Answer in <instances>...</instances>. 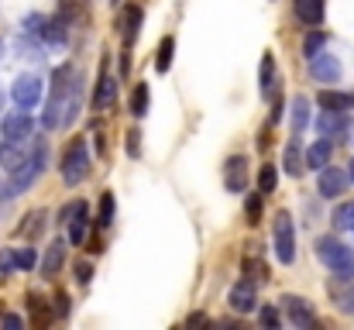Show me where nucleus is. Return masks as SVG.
<instances>
[{"label": "nucleus", "instance_id": "4468645a", "mask_svg": "<svg viewBox=\"0 0 354 330\" xmlns=\"http://www.w3.org/2000/svg\"><path fill=\"white\" fill-rule=\"evenodd\" d=\"M258 80H261V97H265V100H275V97H279V69H275V55H272V52L261 55Z\"/></svg>", "mask_w": 354, "mask_h": 330}, {"label": "nucleus", "instance_id": "37998d69", "mask_svg": "<svg viewBox=\"0 0 354 330\" xmlns=\"http://www.w3.org/2000/svg\"><path fill=\"white\" fill-rule=\"evenodd\" d=\"M114 3H118V0H114Z\"/></svg>", "mask_w": 354, "mask_h": 330}, {"label": "nucleus", "instance_id": "b1692460", "mask_svg": "<svg viewBox=\"0 0 354 330\" xmlns=\"http://www.w3.org/2000/svg\"><path fill=\"white\" fill-rule=\"evenodd\" d=\"M141 7L138 3H131L127 7V14H124V45H134V38H138V31H141Z\"/></svg>", "mask_w": 354, "mask_h": 330}, {"label": "nucleus", "instance_id": "0eeeda50", "mask_svg": "<svg viewBox=\"0 0 354 330\" xmlns=\"http://www.w3.org/2000/svg\"><path fill=\"white\" fill-rule=\"evenodd\" d=\"M317 193H320L324 200H337L341 193H348V172L327 162V165L320 169V176H317Z\"/></svg>", "mask_w": 354, "mask_h": 330}, {"label": "nucleus", "instance_id": "ddd939ff", "mask_svg": "<svg viewBox=\"0 0 354 330\" xmlns=\"http://www.w3.org/2000/svg\"><path fill=\"white\" fill-rule=\"evenodd\" d=\"M327 296H330V303L341 313L354 317V279H334V282H327Z\"/></svg>", "mask_w": 354, "mask_h": 330}, {"label": "nucleus", "instance_id": "79ce46f5", "mask_svg": "<svg viewBox=\"0 0 354 330\" xmlns=\"http://www.w3.org/2000/svg\"><path fill=\"white\" fill-rule=\"evenodd\" d=\"M348 172H351V179H354V158H351V169H348Z\"/></svg>", "mask_w": 354, "mask_h": 330}, {"label": "nucleus", "instance_id": "7ed1b4c3", "mask_svg": "<svg viewBox=\"0 0 354 330\" xmlns=\"http://www.w3.org/2000/svg\"><path fill=\"white\" fill-rule=\"evenodd\" d=\"M86 176H90L86 141H83V138H73L69 148H66V155H62V183H66V186H80Z\"/></svg>", "mask_w": 354, "mask_h": 330}, {"label": "nucleus", "instance_id": "f03ea898", "mask_svg": "<svg viewBox=\"0 0 354 330\" xmlns=\"http://www.w3.org/2000/svg\"><path fill=\"white\" fill-rule=\"evenodd\" d=\"M317 258L337 275V279H354V251L337 241V237H317Z\"/></svg>", "mask_w": 354, "mask_h": 330}, {"label": "nucleus", "instance_id": "c756f323", "mask_svg": "<svg viewBox=\"0 0 354 330\" xmlns=\"http://www.w3.org/2000/svg\"><path fill=\"white\" fill-rule=\"evenodd\" d=\"M38 265V255H35V248H21V251H14V268H24V272H31Z\"/></svg>", "mask_w": 354, "mask_h": 330}, {"label": "nucleus", "instance_id": "412c9836", "mask_svg": "<svg viewBox=\"0 0 354 330\" xmlns=\"http://www.w3.org/2000/svg\"><path fill=\"white\" fill-rule=\"evenodd\" d=\"M317 104H320V110H351L354 107V93H341V90H320Z\"/></svg>", "mask_w": 354, "mask_h": 330}, {"label": "nucleus", "instance_id": "ea45409f", "mask_svg": "<svg viewBox=\"0 0 354 330\" xmlns=\"http://www.w3.org/2000/svg\"><path fill=\"white\" fill-rule=\"evenodd\" d=\"M138 138H141V134H138V131H131V134H127V141H124V148H127L131 155H138V152H141V145H138Z\"/></svg>", "mask_w": 354, "mask_h": 330}, {"label": "nucleus", "instance_id": "423d86ee", "mask_svg": "<svg viewBox=\"0 0 354 330\" xmlns=\"http://www.w3.org/2000/svg\"><path fill=\"white\" fill-rule=\"evenodd\" d=\"M31 35H38L45 45H66V21L62 17H28L24 21Z\"/></svg>", "mask_w": 354, "mask_h": 330}, {"label": "nucleus", "instance_id": "f704fd0d", "mask_svg": "<svg viewBox=\"0 0 354 330\" xmlns=\"http://www.w3.org/2000/svg\"><path fill=\"white\" fill-rule=\"evenodd\" d=\"M258 324H261V327H282V317H279L275 306H265V310L258 313Z\"/></svg>", "mask_w": 354, "mask_h": 330}, {"label": "nucleus", "instance_id": "f3484780", "mask_svg": "<svg viewBox=\"0 0 354 330\" xmlns=\"http://www.w3.org/2000/svg\"><path fill=\"white\" fill-rule=\"evenodd\" d=\"M292 10H296V17H299L306 28H317V24H324L327 0H292Z\"/></svg>", "mask_w": 354, "mask_h": 330}, {"label": "nucleus", "instance_id": "393cba45", "mask_svg": "<svg viewBox=\"0 0 354 330\" xmlns=\"http://www.w3.org/2000/svg\"><path fill=\"white\" fill-rule=\"evenodd\" d=\"M172 52H176V38L165 35V38L158 42V59H155V69H158V73H169V69H172Z\"/></svg>", "mask_w": 354, "mask_h": 330}, {"label": "nucleus", "instance_id": "aec40b11", "mask_svg": "<svg viewBox=\"0 0 354 330\" xmlns=\"http://www.w3.org/2000/svg\"><path fill=\"white\" fill-rule=\"evenodd\" d=\"M62 262H66V241L59 237V241H52V244L45 248V258H41V272H45V275H55V272L62 268Z\"/></svg>", "mask_w": 354, "mask_h": 330}, {"label": "nucleus", "instance_id": "c85d7f7f", "mask_svg": "<svg viewBox=\"0 0 354 330\" xmlns=\"http://www.w3.org/2000/svg\"><path fill=\"white\" fill-rule=\"evenodd\" d=\"M131 113H134V117H145V113H148V86H145V83H138L134 93H131Z\"/></svg>", "mask_w": 354, "mask_h": 330}, {"label": "nucleus", "instance_id": "cd10ccee", "mask_svg": "<svg viewBox=\"0 0 354 330\" xmlns=\"http://www.w3.org/2000/svg\"><path fill=\"white\" fill-rule=\"evenodd\" d=\"M334 227H337V230H354V200L341 203V207L334 210Z\"/></svg>", "mask_w": 354, "mask_h": 330}, {"label": "nucleus", "instance_id": "20e7f679", "mask_svg": "<svg viewBox=\"0 0 354 330\" xmlns=\"http://www.w3.org/2000/svg\"><path fill=\"white\" fill-rule=\"evenodd\" d=\"M272 237H275V258H279L282 265H292V262H296V227H292V217H289L286 210L275 214Z\"/></svg>", "mask_w": 354, "mask_h": 330}, {"label": "nucleus", "instance_id": "6e6552de", "mask_svg": "<svg viewBox=\"0 0 354 330\" xmlns=\"http://www.w3.org/2000/svg\"><path fill=\"white\" fill-rule=\"evenodd\" d=\"M10 100L17 110H31L41 100V80L38 76H17L10 86Z\"/></svg>", "mask_w": 354, "mask_h": 330}, {"label": "nucleus", "instance_id": "4c0bfd02", "mask_svg": "<svg viewBox=\"0 0 354 330\" xmlns=\"http://www.w3.org/2000/svg\"><path fill=\"white\" fill-rule=\"evenodd\" d=\"M76 279H80V286H86V282L93 279V265H90V262H80V265H76Z\"/></svg>", "mask_w": 354, "mask_h": 330}, {"label": "nucleus", "instance_id": "58836bf2", "mask_svg": "<svg viewBox=\"0 0 354 330\" xmlns=\"http://www.w3.org/2000/svg\"><path fill=\"white\" fill-rule=\"evenodd\" d=\"M38 227H41V214H28L24 223H21V234H35Z\"/></svg>", "mask_w": 354, "mask_h": 330}, {"label": "nucleus", "instance_id": "9b49d317", "mask_svg": "<svg viewBox=\"0 0 354 330\" xmlns=\"http://www.w3.org/2000/svg\"><path fill=\"white\" fill-rule=\"evenodd\" d=\"M227 303H231L234 313H254V306H258V289H254V282H251V279L234 282L231 293H227Z\"/></svg>", "mask_w": 354, "mask_h": 330}, {"label": "nucleus", "instance_id": "7c9ffc66", "mask_svg": "<svg viewBox=\"0 0 354 330\" xmlns=\"http://www.w3.org/2000/svg\"><path fill=\"white\" fill-rule=\"evenodd\" d=\"M100 227H111L114 223V193H104L100 196V217H97Z\"/></svg>", "mask_w": 354, "mask_h": 330}, {"label": "nucleus", "instance_id": "2eb2a0df", "mask_svg": "<svg viewBox=\"0 0 354 330\" xmlns=\"http://www.w3.org/2000/svg\"><path fill=\"white\" fill-rule=\"evenodd\" d=\"M224 186H227V193H244V186H248V158L244 155L227 158V165H224Z\"/></svg>", "mask_w": 354, "mask_h": 330}, {"label": "nucleus", "instance_id": "a878e982", "mask_svg": "<svg viewBox=\"0 0 354 330\" xmlns=\"http://www.w3.org/2000/svg\"><path fill=\"white\" fill-rule=\"evenodd\" d=\"M310 124V100L306 97H292V134H299Z\"/></svg>", "mask_w": 354, "mask_h": 330}, {"label": "nucleus", "instance_id": "39448f33", "mask_svg": "<svg viewBox=\"0 0 354 330\" xmlns=\"http://www.w3.org/2000/svg\"><path fill=\"white\" fill-rule=\"evenodd\" d=\"M317 131L327 141H348V134H351V113L348 110H320Z\"/></svg>", "mask_w": 354, "mask_h": 330}, {"label": "nucleus", "instance_id": "f257e3e1", "mask_svg": "<svg viewBox=\"0 0 354 330\" xmlns=\"http://www.w3.org/2000/svg\"><path fill=\"white\" fill-rule=\"evenodd\" d=\"M45 162H48V148L38 141L31 152H28V158L17 165V169H10V179H7V186H3V200H10V196H17V193H24L38 176H41V169H45Z\"/></svg>", "mask_w": 354, "mask_h": 330}, {"label": "nucleus", "instance_id": "473e14b6", "mask_svg": "<svg viewBox=\"0 0 354 330\" xmlns=\"http://www.w3.org/2000/svg\"><path fill=\"white\" fill-rule=\"evenodd\" d=\"M324 45H327V35H324V31H313V35H310V38L303 42V55L310 59V55H317V52H320Z\"/></svg>", "mask_w": 354, "mask_h": 330}, {"label": "nucleus", "instance_id": "bb28decb", "mask_svg": "<svg viewBox=\"0 0 354 330\" xmlns=\"http://www.w3.org/2000/svg\"><path fill=\"white\" fill-rule=\"evenodd\" d=\"M275 186H279V172H275V165H261V172H258V190H261V196H268V193H275Z\"/></svg>", "mask_w": 354, "mask_h": 330}, {"label": "nucleus", "instance_id": "dca6fc26", "mask_svg": "<svg viewBox=\"0 0 354 330\" xmlns=\"http://www.w3.org/2000/svg\"><path fill=\"white\" fill-rule=\"evenodd\" d=\"M330 155H334V141H327V138H317L306 152H303V165L306 169H313V172H320L327 162H330Z\"/></svg>", "mask_w": 354, "mask_h": 330}, {"label": "nucleus", "instance_id": "2f4dec72", "mask_svg": "<svg viewBox=\"0 0 354 330\" xmlns=\"http://www.w3.org/2000/svg\"><path fill=\"white\" fill-rule=\"evenodd\" d=\"M261 200H265L261 193H251V196H248V203H244L248 223H258V220H261Z\"/></svg>", "mask_w": 354, "mask_h": 330}, {"label": "nucleus", "instance_id": "9d476101", "mask_svg": "<svg viewBox=\"0 0 354 330\" xmlns=\"http://www.w3.org/2000/svg\"><path fill=\"white\" fill-rule=\"evenodd\" d=\"M306 62H310V76H313V83H327V86H330V83L341 80V62H337L334 55H327L324 48H320L317 55H310Z\"/></svg>", "mask_w": 354, "mask_h": 330}, {"label": "nucleus", "instance_id": "c9c22d12", "mask_svg": "<svg viewBox=\"0 0 354 330\" xmlns=\"http://www.w3.org/2000/svg\"><path fill=\"white\" fill-rule=\"evenodd\" d=\"M10 268H14V251H10V248H3V251H0V279H7V275H10Z\"/></svg>", "mask_w": 354, "mask_h": 330}, {"label": "nucleus", "instance_id": "e433bc0d", "mask_svg": "<svg viewBox=\"0 0 354 330\" xmlns=\"http://www.w3.org/2000/svg\"><path fill=\"white\" fill-rule=\"evenodd\" d=\"M0 327L3 330H21L24 327V317H17V313H3V317H0Z\"/></svg>", "mask_w": 354, "mask_h": 330}, {"label": "nucleus", "instance_id": "1a4fd4ad", "mask_svg": "<svg viewBox=\"0 0 354 330\" xmlns=\"http://www.w3.org/2000/svg\"><path fill=\"white\" fill-rule=\"evenodd\" d=\"M282 310H286V320L292 327H317V310L310 300L303 296H282Z\"/></svg>", "mask_w": 354, "mask_h": 330}, {"label": "nucleus", "instance_id": "f8f14e48", "mask_svg": "<svg viewBox=\"0 0 354 330\" xmlns=\"http://www.w3.org/2000/svg\"><path fill=\"white\" fill-rule=\"evenodd\" d=\"M0 131H3V141H28L31 138V113L28 110L7 113L3 124H0Z\"/></svg>", "mask_w": 354, "mask_h": 330}, {"label": "nucleus", "instance_id": "4be33fe9", "mask_svg": "<svg viewBox=\"0 0 354 330\" xmlns=\"http://www.w3.org/2000/svg\"><path fill=\"white\" fill-rule=\"evenodd\" d=\"M282 169L296 179V176H303L306 172V165H303V148H299V141L292 138L289 145H286V155H282Z\"/></svg>", "mask_w": 354, "mask_h": 330}, {"label": "nucleus", "instance_id": "72a5a7b5", "mask_svg": "<svg viewBox=\"0 0 354 330\" xmlns=\"http://www.w3.org/2000/svg\"><path fill=\"white\" fill-rule=\"evenodd\" d=\"M244 272L251 279H268V265H261L258 258H244Z\"/></svg>", "mask_w": 354, "mask_h": 330}, {"label": "nucleus", "instance_id": "5701e85b", "mask_svg": "<svg viewBox=\"0 0 354 330\" xmlns=\"http://www.w3.org/2000/svg\"><path fill=\"white\" fill-rule=\"evenodd\" d=\"M24 141H3V148H0V165L10 172V169H17L28 155H24V148H21Z\"/></svg>", "mask_w": 354, "mask_h": 330}, {"label": "nucleus", "instance_id": "a19ab883", "mask_svg": "<svg viewBox=\"0 0 354 330\" xmlns=\"http://www.w3.org/2000/svg\"><path fill=\"white\" fill-rule=\"evenodd\" d=\"M55 313H59V317H66V313H69V296H66V293H59V296H55Z\"/></svg>", "mask_w": 354, "mask_h": 330}, {"label": "nucleus", "instance_id": "6ab92c4d", "mask_svg": "<svg viewBox=\"0 0 354 330\" xmlns=\"http://www.w3.org/2000/svg\"><path fill=\"white\" fill-rule=\"evenodd\" d=\"M114 100H118V80L114 76H104L97 83V90H93V107L107 110V107H114Z\"/></svg>", "mask_w": 354, "mask_h": 330}, {"label": "nucleus", "instance_id": "a211bd4d", "mask_svg": "<svg viewBox=\"0 0 354 330\" xmlns=\"http://www.w3.org/2000/svg\"><path fill=\"white\" fill-rule=\"evenodd\" d=\"M73 223H69V244H83L86 241V230H90V207L80 200L76 207H73Z\"/></svg>", "mask_w": 354, "mask_h": 330}]
</instances>
